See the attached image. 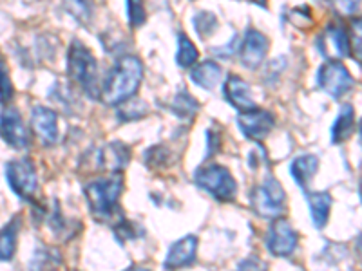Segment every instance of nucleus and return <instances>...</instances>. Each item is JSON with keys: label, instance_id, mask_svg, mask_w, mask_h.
Returning <instances> with one entry per match:
<instances>
[{"label": "nucleus", "instance_id": "obj_1", "mask_svg": "<svg viewBox=\"0 0 362 271\" xmlns=\"http://www.w3.org/2000/svg\"><path fill=\"white\" fill-rule=\"evenodd\" d=\"M141 78H144V64L134 54H127L109 71L107 78L103 80L100 89V98L109 107H118L134 98L141 85Z\"/></svg>", "mask_w": 362, "mask_h": 271}, {"label": "nucleus", "instance_id": "obj_17", "mask_svg": "<svg viewBox=\"0 0 362 271\" xmlns=\"http://www.w3.org/2000/svg\"><path fill=\"white\" fill-rule=\"evenodd\" d=\"M317 170H319V159H317V156H313V154H305V156L296 157L292 167H290L293 181H296L297 186L303 190L308 186V183L312 181V177L315 176Z\"/></svg>", "mask_w": 362, "mask_h": 271}, {"label": "nucleus", "instance_id": "obj_20", "mask_svg": "<svg viewBox=\"0 0 362 271\" xmlns=\"http://www.w3.org/2000/svg\"><path fill=\"white\" fill-rule=\"evenodd\" d=\"M355 128V111L351 105H344L335 119L334 127H332V141L334 143H342L354 134Z\"/></svg>", "mask_w": 362, "mask_h": 271}, {"label": "nucleus", "instance_id": "obj_18", "mask_svg": "<svg viewBox=\"0 0 362 271\" xmlns=\"http://www.w3.org/2000/svg\"><path fill=\"white\" fill-rule=\"evenodd\" d=\"M306 201L310 206V215L315 228H322L328 222L329 208H332V195L328 192H308Z\"/></svg>", "mask_w": 362, "mask_h": 271}, {"label": "nucleus", "instance_id": "obj_19", "mask_svg": "<svg viewBox=\"0 0 362 271\" xmlns=\"http://www.w3.org/2000/svg\"><path fill=\"white\" fill-rule=\"evenodd\" d=\"M221 67L216 62H210L209 60V62L198 64V66L190 71V80H192L194 85L202 87L205 90H212L218 85L219 80H221Z\"/></svg>", "mask_w": 362, "mask_h": 271}, {"label": "nucleus", "instance_id": "obj_28", "mask_svg": "<svg viewBox=\"0 0 362 271\" xmlns=\"http://www.w3.org/2000/svg\"><path fill=\"white\" fill-rule=\"evenodd\" d=\"M35 259H37V266H31V271H51L53 267V264H58L60 263V259H58L57 255L54 253H49V251H37L35 253Z\"/></svg>", "mask_w": 362, "mask_h": 271}, {"label": "nucleus", "instance_id": "obj_15", "mask_svg": "<svg viewBox=\"0 0 362 271\" xmlns=\"http://www.w3.org/2000/svg\"><path fill=\"white\" fill-rule=\"evenodd\" d=\"M196 251H198V237L187 235L180 239L169 248L167 259H165V270H180L187 267L196 260Z\"/></svg>", "mask_w": 362, "mask_h": 271}, {"label": "nucleus", "instance_id": "obj_9", "mask_svg": "<svg viewBox=\"0 0 362 271\" xmlns=\"http://www.w3.org/2000/svg\"><path fill=\"white\" fill-rule=\"evenodd\" d=\"M238 127L241 134L248 138V140L263 141L276 127V118H274L272 112L255 107L252 111L239 112Z\"/></svg>", "mask_w": 362, "mask_h": 271}, {"label": "nucleus", "instance_id": "obj_6", "mask_svg": "<svg viewBox=\"0 0 362 271\" xmlns=\"http://www.w3.org/2000/svg\"><path fill=\"white\" fill-rule=\"evenodd\" d=\"M6 179L13 192L24 201H31L37 195L38 176L31 159H15L6 164Z\"/></svg>", "mask_w": 362, "mask_h": 271}, {"label": "nucleus", "instance_id": "obj_5", "mask_svg": "<svg viewBox=\"0 0 362 271\" xmlns=\"http://www.w3.org/2000/svg\"><path fill=\"white\" fill-rule=\"evenodd\" d=\"M194 181L199 188L209 192L218 201H234L238 193V183L228 172V169L221 164H206L194 174Z\"/></svg>", "mask_w": 362, "mask_h": 271}, {"label": "nucleus", "instance_id": "obj_4", "mask_svg": "<svg viewBox=\"0 0 362 271\" xmlns=\"http://www.w3.org/2000/svg\"><path fill=\"white\" fill-rule=\"evenodd\" d=\"M252 210L259 217L264 219H277L284 214L286 206V193H284L283 185L276 177H264L261 183L252 188L250 193Z\"/></svg>", "mask_w": 362, "mask_h": 271}, {"label": "nucleus", "instance_id": "obj_31", "mask_svg": "<svg viewBox=\"0 0 362 271\" xmlns=\"http://www.w3.org/2000/svg\"><path fill=\"white\" fill-rule=\"evenodd\" d=\"M238 271H267V267L259 259H247L239 264Z\"/></svg>", "mask_w": 362, "mask_h": 271}, {"label": "nucleus", "instance_id": "obj_21", "mask_svg": "<svg viewBox=\"0 0 362 271\" xmlns=\"http://www.w3.org/2000/svg\"><path fill=\"white\" fill-rule=\"evenodd\" d=\"M199 51L194 45V42L187 37L185 33H177V53H176V62L181 69H189L194 64L198 62Z\"/></svg>", "mask_w": 362, "mask_h": 271}, {"label": "nucleus", "instance_id": "obj_26", "mask_svg": "<svg viewBox=\"0 0 362 271\" xmlns=\"http://www.w3.org/2000/svg\"><path fill=\"white\" fill-rule=\"evenodd\" d=\"M127 18L132 28H141L147 20L144 0H127Z\"/></svg>", "mask_w": 362, "mask_h": 271}, {"label": "nucleus", "instance_id": "obj_22", "mask_svg": "<svg viewBox=\"0 0 362 271\" xmlns=\"http://www.w3.org/2000/svg\"><path fill=\"white\" fill-rule=\"evenodd\" d=\"M18 222L11 221L6 228L0 230V260H11L17 251Z\"/></svg>", "mask_w": 362, "mask_h": 271}, {"label": "nucleus", "instance_id": "obj_25", "mask_svg": "<svg viewBox=\"0 0 362 271\" xmlns=\"http://www.w3.org/2000/svg\"><path fill=\"white\" fill-rule=\"evenodd\" d=\"M194 29L199 35V38H206L218 29V20L212 13L202 11L194 17Z\"/></svg>", "mask_w": 362, "mask_h": 271}, {"label": "nucleus", "instance_id": "obj_23", "mask_svg": "<svg viewBox=\"0 0 362 271\" xmlns=\"http://www.w3.org/2000/svg\"><path fill=\"white\" fill-rule=\"evenodd\" d=\"M174 114L181 119H190L199 109V103L196 102L194 96H190L187 90H180L176 95V98L173 100V105H170Z\"/></svg>", "mask_w": 362, "mask_h": 271}, {"label": "nucleus", "instance_id": "obj_29", "mask_svg": "<svg viewBox=\"0 0 362 271\" xmlns=\"http://www.w3.org/2000/svg\"><path fill=\"white\" fill-rule=\"evenodd\" d=\"M332 4L342 13V15H355L361 9V0H332Z\"/></svg>", "mask_w": 362, "mask_h": 271}, {"label": "nucleus", "instance_id": "obj_16", "mask_svg": "<svg viewBox=\"0 0 362 271\" xmlns=\"http://www.w3.org/2000/svg\"><path fill=\"white\" fill-rule=\"evenodd\" d=\"M131 161V148L122 141H112L105 145L98 154V163L109 172H122Z\"/></svg>", "mask_w": 362, "mask_h": 271}, {"label": "nucleus", "instance_id": "obj_10", "mask_svg": "<svg viewBox=\"0 0 362 271\" xmlns=\"http://www.w3.org/2000/svg\"><path fill=\"white\" fill-rule=\"evenodd\" d=\"M317 47L322 56H326L328 60H342V58L350 56V37L342 25L329 24L317 40Z\"/></svg>", "mask_w": 362, "mask_h": 271}, {"label": "nucleus", "instance_id": "obj_8", "mask_svg": "<svg viewBox=\"0 0 362 271\" xmlns=\"http://www.w3.org/2000/svg\"><path fill=\"white\" fill-rule=\"evenodd\" d=\"M299 235L293 230L292 224L284 219L277 217L268 228L267 246L268 251L276 257H290L296 251Z\"/></svg>", "mask_w": 362, "mask_h": 271}, {"label": "nucleus", "instance_id": "obj_7", "mask_svg": "<svg viewBox=\"0 0 362 271\" xmlns=\"http://www.w3.org/2000/svg\"><path fill=\"white\" fill-rule=\"evenodd\" d=\"M317 83L326 95L335 100L348 95L355 85L350 71L346 69L341 60H328L322 64L321 69L317 71Z\"/></svg>", "mask_w": 362, "mask_h": 271}, {"label": "nucleus", "instance_id": "obj_2", "mask_svg": "<svg viewBox=\"0 0 362 271\" xmlns=\"http://www.w3.org/2000/svg\"><path fill=\"white\" fill-rule=\"evenodd\" d=\"M67 74L76 85L82 87L90 98L98 96V66L95 54L80 40H74L67 51Z\"/></svg>", "mask_w": 362, "mask_h": 271}, {"label": "nucleus", "instance_id": "obj_11", "mask_svg": "<svg viewBox=\"0 0 362 271\" xmlns=\"http://www.w3.org/2000/svg\"><path fill=\"white\" fill-rule=\"evenodd\" d=\"M0 138L15 150H22L29 145V136L22 124L21 112L15 107H8L0 114Z\"/></svg>", "mask_w": 362, "mask_h": 271}, {"label": "nucleus", "instance_id": "obj_30", "mask_svg": "<svg viewBox=\"0 0 362 271\" xmlns=\"http://www.w3.org/2000/svg\"><path fill=\"white\" fill-rule=\"evenodd\" d=\"M115 234H116V237L124 239V241L125 239H136L134 226H132L129 221H124V219H122V221L115 226Z\"/></svg>", "mask_w": 362, "mask_h": 271}, {"label": "nucleus", "instance_id": "obj_13", "mask_svg": "<svg viewBox=\"0 0 362 271\" xmlns=\"http://www.w3.org/2000/svg\"><path fill=\"white\" fill-rule=\"evenodd\" d=\"M31 125H33L35 134L44 145L51 147L57 145L60 140V132H58V114L53 109L42 107L37 105L31 111Z\"/></svg>", "mask_w": 362, "mask_h": 271}, {"label": "nucleus", "instance_id": "obj_27", "mask_svg": "<svg viewBox=\"0 0 362 271\" xmlns=\"http://www.w3.org/2000/svg\"><path fill=\"white\" fill-rule=\"evenodd\" d=\"M13 98V85L9 78V71L4 60L0 58V103H8Z\"/></svg>", "mask_w": 362, "mask_h": 271}, {"label": "nucleus", "instance_id": "obj_12", "mask_svg": "<svg viewBox=\"0 0 362 271\" xmlns=\"http://www.w3.org/2000/svg\"><path fill=\"white\" fill-rule=\"evenodd\" d=\"M239 58L247 69H257L268 53V38L257 29H248L243 40L239 42Z\"/></svg>", "mask_w": 362, "mask_h": 271}, {"label": "nucleus", "instance_id": "obj_14", "mask_svg": "<svg viewBox=\"0 0 362 271\" xmlns=\"http://www.w3.org/2000/svg\"><path fill=\"white\" fill-rule=\"evenodd\" d=\"M223 96H225L226 102L230 103L234 109H238L239 112L255 109V102L254 98H252L250 85H248L243 78L235 76V74H230V76L226 78L225 85H223Z\"/></svg>", "mask_w": 362, "mask_h": 271}, {"label": "nucleus", "instance_id": "obj_24", "mask_svg": "<svg viewBox=\"0 0 362 271\" xmlns=\"http://www.w3.org/2000/svg\"><path fill=\"white\" fill-rule=\"evenodd\" d=\"M147 114V105L141 100L131 98L129 102L122 103V107L118 111V118L122 121H134L138 118H144Z\"/></svg>", "mask_w": 362, "mask_h": 271}, {"label": "nucleus", "instance_id": "obj_3", "mask_svg": "<svg viewBox=\"0 0 362 271\" xmlns=\"http://www.w3.org/2000/svg\"><path fill=\"white\" fill-rule=\"evenodd\" d=\"M124 190V179L119 176L102 177L86 186V199L89 203L90 212L96 217H111V214L116 210Z\"/></svg>", "mask_w": 362, "mask_h": 271}, {"label": "nucleus", "instance_id": "obj_32", "mask_svg": "<svg viewBox=\"0 0 362 271\" xmlns=\"http://www.w3.org/2000/svg\"><path fill=\"white\" fill-rule=\"evenodd\" d=\"M125 271H148V270H145V267H141V266H132Z\"/></svg>", "mask_w": 362, "mask_h": 271}]
</instances>
